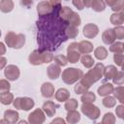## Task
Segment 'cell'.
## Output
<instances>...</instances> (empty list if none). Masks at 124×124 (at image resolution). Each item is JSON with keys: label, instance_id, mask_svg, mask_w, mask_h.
<instances>
[{"label": "cell", "instance_id": "17", "mask_svg": "<svg viewBox=\"0 0 124 124\" xmlns=\"http://www.w3.org/2000/svg\"><path fill=\"white\" fill-rule=\"evenodd\" d=\"M113 88H114V86H113L112 83L106 82V83L102 84L100 87H98L97 93H98L99 96H101V97H105V96H108V95L112 94Z\"/></svg>", "mask_w": 124, "mask_h": 124}, {"label": "cell", "instance_id": "55", "mask_svg": "<svg viewBox=\"0 0 124 124\" xmlns=\"http://www.w3.org/2000/svg\"><path fill=\"white\" fill-rule=\"evenodd\" d=\"M20 123H26V121H24V120H22V121H19Z\"/></svg>", "mask_w": 124, "mask_h": 124}, {"label": "cell", "instance_id": "42", "mask_svg": "<svg viewBox=\"0 0 124 124\" xmlns=\"http://www.w3.org/2000/svg\"><path fill=\"white\" fill-rule=\"evenodd\" d=\"M113 31H114V34H115V38L116 39L122 40L124 38V27L122 25L115 26L113 28Z\"/></svg>", "mask_w": 124, "mask_h": 124}, {"label": "cell", "instance_id": "6", "mask_svg": "<svg viewBox=\"0 0 124 124\" xmlns=\"http://www.w3.org/2000/svg\"><path fill=\"white\" fill-rule=\"evenodd\" d=\"M80 110L85 116H87L91 120H96L101 115L100 108L97 106L93 105V103H82Z\"/></svg>", "mask_w": 124, "mask_h": 124}, {"label": "cell", "instance_id": "23", "mask_svg": "<svg viewBox=\"0 0 124 124\" xmlns=\"http://www.w3.org/2000/svg\"><path fill=\"white\" fill-rule=\"evenodd\" d=\"M73 13H74V11L70 7H68V6H61L60 9H59L58 15H59V16H60V18L62 20L67 22L68 19L70 18V16L73 15Z\"/></svg>", "mask_w": 124, "mask_h": 124}, {"label": "cell", "instance_id": "53", "mask_svg": "<svg viewBox=\"0 0 124 124\" xmlns=\"http://www.w3.org/2000/svg\"><path fill=\"white\" fill-rule=\"evenodd\" d=\"M92 1L93 0H83V4H84V8H90L91 7V4H92Z\"/></svg>", "mask_w": 124, "mask_h": 124}, {"label": "cell", "instance_id": "19", "mask_svg": "<svg viewBox=\"0 0 124 124\" xmlns=\"http://www.w3.org/2000/svg\"><path fill=\"white\" fill-rule=\"evenodd\" d=\"M18 118H19V114L16 110L7 109L4 111V119L8 123H16L18 122Z\"/></svg>", "mask_w": 124, "mask_h": 124}, {"label": "cell", "instance_id": "15", "mask_svg": "<svg viewBox=\"0 0 124 124\" xmlns=\"http://www.w3.org/2000/svg\"><path fill=\"white\" fill-rule=\"evenodd\" d=\"M54 86L52 83L50 82H44L41 86V93H42V96L44 98H51L54 96Z\"/></svg>", "mask_w": 124, "mask_h": 124}, {"label": "cell", "instance_id": "3", "mask_svg": "<svg viewBox=\"0 0 124 124\" xmlns=\"http://www.w3.org/2000/svg\"><path fill=\"white\" fill-rule=\"evenodd\" d=\"M53 54L48 50L35 49L29 54L28 61L31 65L39 66L44 63H50L53 60Z\"/></svg>", "mask_w": 124, "mask_h": 124}, {"label": "cell", "instance_id": "22", "mask_svg": "<svg viewBox=\"0 0 124 124\" xmlns=\"http://www.w3.org/2000/svg\"><path fill=\"white\" fill-rule=\"evenodd\" d=\"M54 93H55L54 94L55 99L58 102H66L70 98V91L66 88H59Z\"/></svg>", "mask_w": 124, "mask_h": 124}, {"label": "cell", "instance_id": "1", "mask_svg": "<svg viewBox=\"0 0 124 124\" xmlns=\"http://www.w3.org/2000/svg\"><path fill=\"white\" fill-rule=\"evenodd\" d=\"M61 6L54 7L53 12L46 16H41L37 21L38 36L37 41L42 50H53L67 40L64 29L67 24L58 15Z\"/></svg>", "mask_w": 124, "mask_h": 124}, {"label": "cell", "instance_id": "51", "mask_svg": "<svg viewBox=\"0 0 124 124\" xmlns=\"http://www.w3.org/2000/svg\"><path fill=\"white\" fill-rule=\"evenodd\" d=\"M6 46H5V45H4V43H2V42H0V56L1 55H3V54H5L6 53Z\"/></svg>", "mask_w": 124, "mask_h": 124}, {"label": "cell", "instance_id": "33", "mask_svg": "<svg viewBox=\"0 0 124 124\" xmlns=\"http://www.w3.org/2000/svg\"><path fill=\"white\" fill-rule=\"evenodd\" d=\"M80 101H81L82 103H94V102L96 101V95H95L93 92L87 90L86 92H84V93L81 95Z\"/></svg>", "mask_w": 124, "mask_h": 124}, {"label": "cell", "instance_id": "49", "mask_svg": "<svg viewBox=\"0 0 124 124\" xmlns=\"http://www.w3.org/2000/svg\"><path fill=\"white\" fill-rule=\"evenodd\" d=\"M105 1V3H106V5H108V6H109L110 8L112 7V6H114L119 0H104Z\"/></svg>", "mask_w": 124, "mask_h": 124}, {"label": "cell", "instance_id": "37", "mask_svg": "<svg viewBox=\"0 0 124 124\" xmlns=\"http://www.w3.org/2000/svg\"><path fill=\"white\" fill-rule=\"evenodd\" d=\"M115 121H116V118H115V116L112 112L105 113L103 118H102V123L103 124H113V123H115Z\"/></svg>", "mask_w": 124, "mask_h": 124}, {"label": "cell", "instance_id": "48", "mask_svg": "<svg viewBox=\"0 0 124 124\" xmlns=\"http://www.w3.org/2000/svg\"><path fill=\"white\" fill-rule=\"evenodd\" d=\"M7 66V59L4 57V56H0V70L4 69L5 67Z\"/></svg>", "mask_w": 124, "mask_h": 124}, {"label": "cell", "instance_id": "8", "mask_svg": "<svg viewBox=\"0 0 124 124\" xmlns=\"http://www.w3.org/2000/svg\"><path fill=\"white\" fill-rule=\"evenodd\" d=\"M67 60L70 63H77L80 59V52L78 51V44L76 42L71 43L67 47Z\"/></svg>", "mask_w": 124, "mask_h": 124}, {"label": "cell", "instance_id": "14", "mask_svg": "<svg viewBox=\"0 0 124 124\" xmlns=\"http://www.w3.org/2000/svg\"><path fill=\"white\" fill-rule=\"evenodd\" d=\"M46 74L48 78L50 79H57L61 75V66L57 65L56 63L50 64L46 69Z\"/></svg>", "mask_w": 124, "mask_h": 124}, {"label": "cell", "instance_id": "34", "mask_svg": "<svg viewBox=\"0 0 124 124\" xmlns=\"http://www.w3.org/2000/svg\"><path fill=\"white\" fill-rule=\"evenodd\" d=\"M124 50V45L122 42H113L110 44L109 51L113 53H123Z\"/></svg>", "mask_w": 124, "mask_h": 124}, {"label": "cell", "instance_id": "46", "mask_svg": "<svg viewBox=\"0 0 124 124\" xmlns=\"http://www.w3.org/2000/svg\"><path fill=\"white\" fill-rule=\"evenodd\" d=\"M73 5H74L78 11H81V10L84 9L83 0H73Z\"/></svg>", "mask_w": 124, "mask_h": 124}, {"label": "cell", "instance_id": "30", "mask_svg": "<svg viewBox=\"0 0 124 124\" xmlns=\"http://www.w3.org/2000/svg\"><path fill=\"white\" fill-rule=\"evenodd\" d=\"M106 6H107V5H106V3H105L104 0H93L90 8H91L94 12L101 13V12L105 11Z\"/></svg>", "mask_w": 124, "mask_h": 124}, {"label": "cell", "instance_id": "32", "mask_svg": "<svg viewBox=\"0 0 124 124\" xmlns=\"http://www.w3.org/2000/svg\"><path fill=\"white\" fill-rule=\"evenodd\" d=\"M116 102H117V100L113 96L108 95V96L104 97V99L102 101V104H103L104 107H106L108 108H114L116 106Z\"/></svg>", "mask_w": 124, "mask_h": 124}, {"label": "cell", "instance_id": "38", "mask_svg": "<svg viewBox=\"0 0 124 124\" xmlns=\"http://www.w3.org/2000/svg\"><path fill=\"white\" fill-rule=\"evenodd\" d=\"M112 82L116 85H122L124 82V74L122 71H117L116 75L111 78Z\"/></svg>", "mask_w": 124, "mask_h": 124}, {"label": "cell", "instance_id": "21", "mask_svg": "<svg viewBox=\"0 0 124 124\" xmlns=\"http://www.w3.org/2000/svg\"><path fill=\"white\" fill-rule=\"evenodd\" d=\"M64 33H65V36H66L67 39L68 38L75 39L78 35V29L77 26L67 23L66 26H65V29H64Z\"/></svg>", "mask_w": 124, "mask_h": 124}, {"label": "cell", "instance_id": "31", "mask_svg": "<svg viewBox=\"0 0 124 124\" xmlns=\"http://www.w3.org/2000/svg\"><path fill=\"white\" fill-rule=\"evenodd\" d=\"M80 62H81V64H82L85 68H87V69L92 68V67L94 66V63H95L93 57L90 56L89 54H83L82 56H80Z\"/></svg>", "mask_w": 124, "mask_h": 124}, {"label": "cell", "instance_id": "28", "mask_svg": "<svg viewBox=\"0 0 124 124\" xmlns=\"http://www.w3.org/2000/svg\"><path fill=\"white\" fill-rule=\"evenodd\" d=\"M112 94H113V97L120 104L124 103V87L122 85H118V86H116V88H113Z\"/></svg>", "mask_w": 124, "mask_h": 124}, {"label": "cell", "instance_id": "10", "mask_svg": "<svg viewBox=\"0 0 124 124\" xmlns=\"http://www.w3.org/2000/svg\"><path fill=\"white\" fill-rule=\"evenodd\" d=\"M4 76L8 80L14 81V80H16L19 78L20 71H19L18 67L16 66V65H13V64L7 65L5 67V70H4Z\"/></svg>", "mask_w": 124, "mask_h": 124}, {"label": "cell", "instance_id": "16", "mask_svg": "<svg viewBox=\"0 0 124 124\" xmlns=\"http://www.w3.org/2000/svg\"><path fill=\"white\" fill-rule=\"evenodd\" d=\"M102 40H103L104 44H106V45H110L113 42H115L116 38H115V34H114V31H113V28L106 29L102 34Z\"/></svg>", "mask_w": 124, "mask_h": 124}, {"label": "cell", "instance_id": "25", "mask_svg": "<svg viewBox=\"0 0 124 124\" xmlns=\"http://www.w3.org/2000/svg\"><path fill=\"white\" fill-rule=\"evenodd\" d=\"M117 68L114 65H108L107 67H105L104 69V74L103 77H105L106 79H111L117 73Z\"/></svg>", "mask_w": 124, "mask_h": 124}, {"label": "cell", "instance_id": "27", "mask_svg": "<svg viewBox=\"0 0 124 124\" xmlns=\"http://www.w3.org/2000/svg\"><path fill=\"white\" fill-rule=\"evenodd\" d=\"M15 97H14V94L11 93L10 91L8 92H5V93H2L0 94V103L4 106H9L13 103Z\"/></svg>", "mask_w": 124, "mask_h": 124}, {"label": "cell", "instance_id": "57", "mask_svg": "<svg viewBox=\"0 0 124 124\" xmlns=\"http://www.w3.org/2000/svg\"><path fill=\"white\" fill-rule=\"evenodd\" d=\"M65 1H69V0H65Z\"/></svg>", "mask_w": 124, "mask_h": 124}, {"label": "cell", "instance_id": "2", "mask_svg": "<svg viewBox=\"0 0 124 124\" xmlns=\"http://www.w3.org/2000/svg\"><path fill=\"white\" fill-rule=\"evenodd\" d=\"M104 69H105V66L102 63H97L93 68H90V70L85 75L83 74L82 78L79 80L88 88H90L93 83L97 82L103 78Z\"/></svg>", "mask_w": 124, "mask_h": 124}, {"label": "cell", "instance_id": "13", "mask_svg": "<svg viewBox=\"0 0 124 124\" xmlns=\"http://www.w3.org/2000/svg\"><path fill=\"white\" fill-rule=\"evenodd\" d=\"M59 108V106L56 105L54 102H52V101H46V102H45L43 104L42 109L44 110L45 114H46V116L52 117L56 113V108Z\"/></svg>", "mask_w": 124, "mask_h": 124}, {"label": "cell", "instance_id": "43", "mask_svg": "<svg viewBox=\"0 0 124 124\" xmlns=\"http://www.w3.org/2000/svg\"><path fill=\"white\" fill-rule=\"evenodd\" d=\"M123 59H124L123 53H114L113 54V61L116 64V66L122 67V65H123Z\"/></svg>", "mask_w": 124, "mask_h": 124}, {"label": "cell", "instance_id": "52", "mask_svg": "<svg viewBox=\"0 0 124 124\" xmlns=\"http://www.w3.org/2000/svg\"><path fill=\"white\" fill-rule=\"evenodd\" d=\"M65 120L64 119H62V118H55L54 120H52L51 121V124H56V123H60V124H65Z\"/></svg>", "mask_w": 124, "mask_h": 124}, {"label": "cell", "instance_id": "5", "mask_svg": "<svg viewBox=\"0 0 124 124\" xmlns=\"http://www.w3.org/2000/svg\"><path fill=\"white\" fill-rule=\"evenodd\" d=\"M83 76V72L78 68H67L62 72L61 78L66 84H74Z\"/></svg>", "mask_w": 124, "mask_h": 124}, {"label": "cell", "instance_id": "47", "mask_svg": "<svg viewBox=\"0 0 124 124\" xmlns=\"http://www.w3.org/2000/svg\"><path fill=\"white\" fill-rule=\"evenodd\" d=\"M19 3L21 6H23L25 8H30L33 5V0H20Z\"/></svg>", "mask_w": 124, "mask_h": 124}, {"label": "cell", "instance_id": "56", "mask_svg": "<svg viewBox=\"0 0 124 124\" xmlns=\"http://www.w3.org/2000/svg\"><path fill=\"white\" fill-rule=\"evenodd\" d=\"M0 37H1V30H0Z\"/></svg>", "mask_w": 124, "mask_h": 124}, {"label": "cell", "instance_id": "54", "mask_svg": "<svg viewBox=\"0 0 124 124\" xmlns=\"http://www.w3.org/2000/svg\"><path fill=\"white\" fill-rule=\"evenodd\" d=\"M0 123H8V122L5 119H3V120H0Z\"/></svg>", "mask_w": 124, "mask_h": 124}, {"label": "cell", "instance_id": "12", "mask_svg": "<svg viewBox=\"0 0 124 124\" xmlns=\"http://www.w3.org/2000/svg\"><path fill=\"white\" fill-rule=\"evenodd\" d=\"M82 33L86 39H93L99 34V27L94 23H87L83 26Z\"/></svg>", "mask_w": 124, "mask_h": 124}, {"label": "cell", "instance_id": "26", "mask_svg": "<svg viewBox=\"0 0 124 124\" xmlns=\"http://www.w3.org/2000/svg\"><path fill=\"white\" fill-rule=\"evenodd\" d=\"M14 10L13 0H0V11L4 14L10 13Z\"/></svg>", "mask_w": 124, "mask_h": 124}, {"label": "cell", "instance_id": "44", "mask_svg": "<svg viewBox=\"0 0 124 124\" xmlns=\"http://www.w3.org/2000/svg\"><path fill=\"white\" fill-rule=\"evenodd\" d=\"M123 8H124V2H123V0H119L114 6L111 7V10L114 13H118V12H122Z\"/></svg>", "mask_w": 124, "mask_h": 124}, {"label": "cell", "instance_id": "35", "mask_svg": "<svg viewBox=\"0 0 124 124\" xmlns=\"http://www.w3.org/2000/svg\"><path fill=\"white\" fill-rule=\"evenodd\" d=\"M78 100L74 99V98H69L66 102H65V109L67 111L69 110H74L76 108H78Z\"/></svg>", "mask_w": 124, "mask_h": 124}, {"label": "cell", "instance_id": "45", "mask_svg": "<svg viewBox=\"0 0 124 124\" xmlns=\"http://www.w3.org/2000/svg\"><path fill=\"white\" fill-rule=\"evenodd\" d=\"M115 114L120 119L124 118V106L122 104L119 105V106H116V108H115Z\"/></svg>", "mask_w": 124, "mask_h": 124}, {"label": "cell", "instance_id": "50", "mask_svg": "<svg viewBox=\"0 0 124 124\" xmlns=\"http://www.w3.org/2000/svg\"><path fill=\"white\" fill-rule=\"evenodd\" d=\"M48 2H49L53 7L61 6V0H48Z\"/></svg>", "mask_w": 124, "mask_h": 124}, {"label": "cell", "instance_id": "24", "mask_svg": "<svg viewBox=\"0 0 124 124\" xmlns=\"http://www.w3.org/2000/svg\"><path fill=\"white\" fill-rule=\"evenodd\" d=\"M79 120H80V113L78 111H77L76 109L68 111L66 116V122L70 124H75V123H78Z\"/></svg>", "mask_w": 124, "mask_h": 124}, {"label": "cell", "instance_id": "41", "mask_svg": "<svg viewBox=\"0 0 124 124\" xmlns=\"http://www.w3.org/2000/svg\"><path fill=\"white\" fill-rule=\"evenodd\" d=\"M11 84L8 79H0V94L10 91Z\"/></svg>", "mask_w": 124, "mask_h": 124}, {"label": "cell", "instance_id": "36", "mask_svg": "<svg viewBox=\"0 0 124 124\" xmlns=\"http://www.w3.org/2000/svg\"><path fill=\"white\" fill-rule=\"evenodd\" d=\"M67 23H69V24H72V25H75V26L78 27V26L80 25V23H81V19H80L79 15H78V13L74 12V13H73V15L70 16V18L68 19Z\"/></svg>", "mask_w": 124, "mask_h": 124}, {"label": "cell", "instance_id": "4", "mask_svg": "<svg viewBox=\"0 0 124 124\" xmlns=\"http://www.w3.org/2000/svg\"><path fill=\"white\" fill-rule=\"evenodd\" d=\"M6 45L15 49H19L25 45V36L23 34H16L13 31H9L5 36Z\"/></svg>", "mask_w": 124, "mask_h": 124}, {"label": "cell", "instance_id": "9", "mask_svg": "<svg viewBox=\"0 0 124 124\" xmlns=\"http://www.w3.org/2000/svg\"><path fill=\"white\" fill-rule=\"evenodd\" d=\"M46 120V114L42 108H36L28 115V122L31 124H42Z\"/></svg>", "mask_w": 124, "mask_h": 124}, {"label": "cell", "instance_id": "20", "mask_svg": "<svg viewBox=\"0 0 124 124\" xmlns=\"http://www.w3.org/2000/svg\"><path fill=\"white\" fill-rule=\"evenodd\" d=\"M109 21H110L111 24H113L115 26L122 25L124 23V13H123V11L118 12V13H113L109 17Z\"/></svg>", "mask_w": 124, "mask_h": 124}, {"label": "cell", "instance_id": "18", "mask_svg": "<svg viewBox=\"0 0 124 124\" xmlns=\"http://www.w3.org/2000/svg\"><path fill=\"white\" fill-rule=\"evenodd\" d=\"M78 44V51L80 52V54H88L90 52L93 51V44L87 40L84 41H80Z\"/></svg>", "mask_w": 124, "mask_h": 124}, {"label": "cell", "instance_id": "39", "mask_svg": "<svg viewBox=\"0 0 124 124\" xmlns=\"http://www.w3.org/2000/svg\"><path fill=\"white\" fill-rule=\"evenodd\" d=\"M53 60L55 61V63L59 66H66L68 64V60H67V57L65 55H62V54H58V55H55L53 57Z\"/></svg>", "mask_w": 124, "mask_h": 124}, {"label": "cell", "instance_id": "7", "mask_svg": "<svg viewBox=\"0 0 124 124\" xmlns=\"http://www.w3.org/2000/svg\"><path fill=\"white\" fill-rule=\"evenodd\" d=\"M13 105H14V108L16 109H22L24 111H28L34 108L35 102L33 99L29 97H17L14 99Z\"/></svg>", "mask_w": 124, "mask_h": 124}, {"label": "cell", "instance_id": "40", "mask_svg": "<svg viewBox=\"0 0 124 124\" xmlns=\"http://www.w3.org/2000/svg\"><path fill=\"white\" fill-rule=\"evenodd\" d=\"M88 89H89V88H88L86 85H84L80 80L77 83V85H75V88H74L76 94H83V93L86 92Z\"/></svg>", "mask_w": 124, "mask_h": 124}, {"label": "cell", "instance_id": "29", "mask_svg": "<svg viewBox=\"0 0 124 124\" xmlns=\"http://www.w3.org/2000/svg\"><path fill=\"white\" fill-rule=\"evenodd\" d=\"M94 56L98 60H105L108 57V50L105 46H100L94 49Z\"/></svg>", "mask_w": 124, "mask_h": 124}, {"label": "cell", "instance_id": "11", "mask_svg": "<svg viewBox=\"0 0 124 124\" xmlns=\"http://www.w3.org/2000/svg\"><path fill=\"white\" fill-rule=\"evenodd\" d=\"M54 10V7L48 2V1H41L37 5V14L41 16H46L50 15Z\"/></svg>", "mask_w": 124, "mask_h": 124}]
</instances>
